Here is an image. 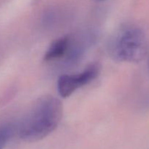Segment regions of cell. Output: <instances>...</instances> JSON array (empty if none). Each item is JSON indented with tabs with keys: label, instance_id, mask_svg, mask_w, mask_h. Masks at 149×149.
<instances>
[{
	"label": "cell",
	"instance_id": "obj_5",
	"mask_svg": "<svg viewBox=\"0 0 149 149\" xmlns=\"http://www.w3.org/2000/svg\"><path fill=\"white\" fill-rule=\"evenodd\" d=\"M15 131L12 124H5L0 126V149H4Z\"/></svg>",
	"mask_w": 149,
	"mask_h": 149
},
{
	"label": "cell",
	"instance_id": "obj_2",
	"mask_svg": "<svg viewBox=\"0 0 149 149\" xmlns=\"http://www.w3.org/2000/svg\"><path fill=\"white\" fill-rule=\"evenodd\" d=\"M108 52L111 58L118 62L139 63L146 52L143 31L133 25L122 26L109 39Z\"/></svg>",
	"mask_w": 149,
	"mask_h": 149
},
{
	"label": "cell",
	"instance_id": "obj_4",
	"mask_svg": "<svg viewBox=\"0 0 149 149\" xmlns=\"http://www.w3.org/2000/svg\"><path fill=\"white\" fill-rule=\"evenodd\" d=\"M72 40L73 36L71 35H66L57 39L47 48L44 55V60L48 62L65 58Z\"/></svg>",
	"mask_w": 149,
	"mask_h": 149
},
{
	"label": "cell",
	"instance_id": "obj_3",
	"mask_svg": "<svg viewBox=\"0 0 149 149\" xmlns=\"http://www.w3.org/2000/svg\"><path fill=\"white\" fill-rule=\"evenodd\" d=\"M100 72V65L97 63H93L78 74L61 75L58 78L57 83L58 94L63 98L69 97L78 89L95 79Z\"/></svg>",
	"mask_w": 149,
	"mask_h": 149
},
{
	"label": "cell",
	"instance_id": "obj_1",
	"mask_svg": "<svg viewBox=\"0 0 149 149\" xmlns=\"http://www.w3.org/2000/svg\"><path fill=\"white\" fill-rule=\"evenodd\" d=\"M63 105L53 96L39 99L18 127V135L25 142L41 141L55 130L63 116Z\"/></svg>",
	"mask_w": 149,
	"mask_h": 149
},
{
	"label": "cell",
	"instance_id": "obj_6",
	"mask_svg": "<svg viewBox=\"0 0 149 149\" xmlns=\"http://www.w3.org/2000/svg\"><path fill=\"white\" fill-rule=\"evenodd\" d=\"M95 1H97V2H103V1H106V0H95Z\"/></svg>",
	"mask_w": 149,
	"mask_h": 149
}]
</instances>
